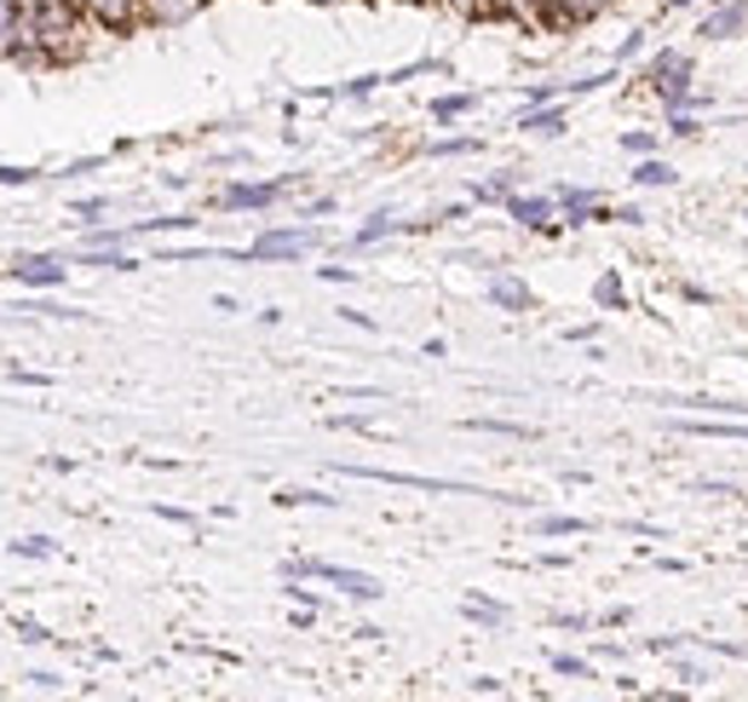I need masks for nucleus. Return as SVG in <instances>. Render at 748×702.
<instances>
[{
    "mask_svg": "<svg viewBox=\"0 0 748 702\" xmlns=\"http://www.w3.org/2000/svg\"><path fill=\"white\" fill-rule=\"evenodd\" d=\"M283 576H288V582H334L346 599H363V605H374V599L386 593L368 571H346V564H328V558H288Z\"/></svg>",
    "mask_w": 748,
    "mask_h": 702,
    "instance_id": "f257e3e1",
    "label": "nucleus"
},
{
    "mask_svg": "<svg viewBox=\"0 0 748 702\" xmlns=\"http://www.w3.org/2000/svg\"><path fill=\"white\" fill-rule=\"evenodd\" d=\"M312 248H323V230L312 225H283V230H259L248 248H236L230 259H254V265H270V259H305Z\"/></svg>",
    "mask_w": 748,
    "mask_h": 702,
    "instance_id": "f03ea898",
    "label": "nucleus"
},
{
    "mask_svg": "<svg viewBox=\"0 0 748 702\" xmlns=\"http://www.w3.org/2000/svg\"><path fill=\"white\" fill-rule=\"evenodd\" d=\"M0 58L41 63V47H36V18H29V0H0Z\"/></svg>",
    "mask_w": 748,
    "mask_h": 702,
    "instance_id": "7ed1b4c3",
    "label": "nucleus"
},
{
    "mask_svg": "<svg viewBox=\"0 0 748 702\" xmlns=\"http://www.w3.org/2000/svg\"><path fill=\"white\" fill-rule=\"evenodd\" d=\"M346 478H368V484H392V490H426V495H472V484L455 478H426V473H392V466H339Z\"/></svg>",
    "mask_w": 748,
    "mask_h": 702,
    "instance_id": "20e7f679",
    "label": "nucleus"
},
{
    "mask_svg": "<svg viewBox=\"0 0 748 702\" xmlns=\"http://www.w3.org/2000/svg\"><path fill=\"white\" fill-rule=\"evenodd\" d=\"M283 190H288V179H236V185L219 190V208H230V214H243V208L259 214V208H277Z\"/></svg>",
    "mask_w": 748,
    "mask_h": 702,
    "instance_id": "39448f33",
    "label": "nucleus"
},
{
    "mask_svg": "<svg viewBox=\"0 0 748 702\" xmlns=\"http://www.w3.org/2000/svg\"><path fill=\"white\" fill-rule=\"evenodd\" d=\"M7 277L18 283V288H63V277H70V265H63V254H23V259H12L7 265Z\"/></svg>",
    "mask_w": 748,
    "mask_h": 702,
    "instance_id": "423d86ee",
    "label": "nucleus"
},
{
    "mask_svg": "<svg viewBox=\"0 0 748 702\" xmlns=\"http://www.w3.org/2000/svg\"><path fill=\"white\" fill-rule=\"evenodd\" d=\"M610 7H617V0H541V23L548 29H575V23H593Z\"/></svg>",
    "mask_w": 748,
    "mask_h": 702,
    "instance_id": "0eeeda50",
    "label": "nucleus"
},
{
    "mask_svg": "<svg viewBox=\"0 0 748 702\" xmlns=\"http://www.w3.org/2000/svg\"><path fill=\"white\" fill-rule=\"evenodd\" d=\"M748 29V0H726L720 12L702 18V41H737Z\"/></svg>",
    "mask_w": 748,
    "mask_h": 702,
    "instance_id": "6e6552de",
    "label": "nucleus"
},
{
    "mask_svg": "<svg viewBox=\"0 0 748 702\" xmlns=\"http://www.w3.org/2000/svg\"><path fill=\"white\" fill-rule=\"evenodd\" d=\"M81 12H87L98 29H116V36H121V29L139 23V0H81Z\"/></svg>",
    "mask_w": 748,
    "mask_h": 702,
    "instance_id": "1a4fd4ad",
    "label": "nucleus"
},
{
    "mask_svg": "<svg viewBox=\"0 0 748 702\" xmlns=\"http://www.w3.org/2000/svg\"><path fill=\"white\" fill-rule=\"evenodd\" d=\"M196 12H201V0H139V23H156V29L190 23Z\"/></svg>",
    "mask_w": 748,
    "mask_h": 702,
    "instance_id": "9d476101",
    "label": "nucleus"
},
{
    "mask_svg": "<svg viewBox=\"0 0 748 702\" xmlns=\"http://www.w3.org/2000/svg\"><path fill=\"white\" fill-rule=\"evenodd\" d=\"M506 214H513L519 225H530V230H559L553 196H506Z\"/></svg>",
    "mask_w": 748,
    "mask_h": 702,
    "instance_id": "9b49d317",
    "label": "nucleus"
},
{
    "mask_svg": "<svg viewBox=\"0 0 748 702\" xmlns=\"http://www.w3.org/2000/svg\"><path fill=\"white\" fill-rule=\"evenodd\" d=\"M559 202H564V225L610 219V214H604V202H599V190H559Z\"/></svg>",
    "mask_w": 748,
    "mask_h": 702,
    "instance_id": "f8f14e48",
    "label": "nucleus"
},
{
    "mask_svg": "<svg viewBox=\"0 0 748 702\" xmlns=\"http://www.w3.org/2000/svg\"><path fill=\"white\" fill-rule=\"evenodd\" d=\"M519 127L524 132H535V139H559V132H564V110H535V105H524V116H519Z\"/></svg>",
    "mask_w": 748,
    "mask_h": 702,
    "instance_id": "ddd939ff",
    "label": "nucleus"
},
{
    "mask_svg": "<svg viewBox=\"0 0 748 702\" xmlns=\"http://www.w3.org/2000/svg\"><path fill=\"white\" fill-rule=\"evenodd\" d=\"M633 185H644V190H668V185H679V174L668 161H657V156H639V167H633Z\"/></svg>",
    "mask_w": 748,
    "mask_h": 702,
    "instance_id": "4468645a",
    "label": "nucleus"
},
{
    "mask_svg": "<svg viewBox=\"0 0 748 702\" xmlns=\"http://www.w3.org/2000/svg\"><path fill=\"white\" fill-rule=\"evenodd\" d=\"M490 306H501V312H530V288L513 283V277H495V283H490Z\"/></svg>",
    "mask_w": 748,
    "mask_h": 702,
    "instance_id": "2eb2a0df",
    "label": "nucleus"
},
{
    "mask_svg": "<svg viewBox=\"0 0 748 702\" xmlns=\"http://www.w3.org/2000/svg\"><path fill=\"white\" fill-rule=\"evenodd\" d=\"M277 507H339V495H323V490L288 484V490H277Z\"/></svg>",
    "mask_w": 748,
    "mask_h": 702,
    "instance_id": "dca6fc26",
    "label": "nucleus"
},
{
    "mask_svg": "<svg viewBox=\"0 0 748 702\" xmlns=\"http://www.w3.org/2000/svg\"><path fill=\"white\" fill-rule=\"evenodd\" d=\"M588 518H570V513H548V518H535V536H588Z\"/></svg>",
    "mask_w": 748,
    "mask_h": 702,
    "instance_id": "f3484780",
    "label": "nucleus"
},
{
    "mask_svg": "<svg viewBox=\"0 0 748 702\" xmlns=\"http://www.w3.org/2000/svg\"><path fill=\"white\" fill-rule=\"evenodd\" d=\"M392 230H410V225H403L397 214H374V219H368V225L357 230V237H352V243H357V248H368V243H381V237H392Z\"/></svg>",
    "mask_w": 748,
    "mask_h": 702,
    "instance_id": "a211bd4d",
    "label": "nucleus"
},
{
    "mask_svg": "<svg viewBox=\"0 0 748 702\" xmlns=\"http://www.w3.org/2000/svg\"><path fill=\"white\" fill-rule=\"evenodd\" d=\"M466 426H472V432H490V438H530V426H519V421H495V415H472Z\"/></svg>",
    "mask_w": 748,
    "mask_h": 702,
    "instance_id": "6ab92c4d",
    "label": "nucleus"
},
{
    "mask_svg": "<svg viewBox=\"0 0 748 702\" xmlns=\"http://www.w3.org/2000/svg\"><path fill=\"white\" fill-rule=\"evenodd\" d=\"M461 611H466V622H490V627H501V622H506V611L495 605V599H466Z\"/></svg>",
    "mask_w": 748,
    "mask_h": 702,
    "instance_id": "aec40b11",
    "label": "nucleus"
},
{
    "mask_svg": "<svg viewBox=\"0 0 748 702\" xmlns=\"http://www.w3.org/2000/svg\"><path fill=\"white\" fill-rule=\"evenodd\" d=\"M472 110V92H455V98H437L432 105V121H461Z\"/></svg>",
    "mask_w": 748,
    "mask_h": 702,
    "instance_id": "412c9836",
    "label": "nucleus"
},
{
    "mask_svg": "<svg viewBox=\"0 0 748 702\" xmlns=\"http://www.w3.org/2000/svg\"><path fill=\"white\" fill-rule=\"evenodd\" d=\"M697 132H702V121L691 110H668V139H697Z\"/></svg>",
    "mask_w": 748,
    "mask_h": 702,
    "instance_id": "4be33fe9",
    "label": "nucleus"
},
{
    "mask_svg": "<svg viewBox=\"0 0 748 702\" xmlns=\"http://www.w3.org/2000/svg\"><path fill=\"white\" fill-rule=\"evenodd\" d=\"M41 179V167H12V161H0V185L7 190H23V185H36Z\"/></svg>",
    "mask_w": 748,
    "mask_h": 702,
    "instance_id": "5701e85b",
    "label": "nucleus"
},
{
    "mask_svg": "<svg viewBox=\"0 0 748 702\" xmlns=\"http://www.w3.org/2000/svg\"><path fill=\"white\" fill-rule=\"evenodd\" d=\"M553 674H564V680H593V662H588V656H553Z\"/></svg>",
    "mask_w": 748,
    "mask_h": 702,
    "instance_id": "b1692460",
    "label": "nucleus"
},
{
    "mask_svg": "<svg viewBox=\"0 0 748 702\" xmlns=\"http://www.w3.org/2000/svg\"><path fill=\"white\" fill-rule=\"evenodd\" d=\"M12 553H18V558H52L58 547H52L47 536H23V542H12Z\"/></svg>",
    "mask_w": 748,
    "mask_h": 702,
    "instance_id": "393cba45",
    "label": "nucleus"
},
{
    "mask_svg": "<svg viewBox=\"0 0 748 702\" xmlns=\"http://www.w3.org/2000/svg\"><path fill=\"white\" fill-rule=\"evenodd\" d=\"M622 150H628V156H651L657 139H651V132H622Z\"/></svg>",
    "mask_w": 748,
    "mask_h": 702,
    "instance_id": "a878e982",
    "label": "nucleus"
},
{
    "mask_svg": "<svg viewBox=\"0 0 748 702\" xmlns=\"http://www.w3.org/2000/svg\"><path fill=\"white\" fill-rule=\"evenodd\" d=\"M466 150H479V139H437L432 156H466Z\"/></svg>",
    "mask_w": 748,
    "mask_h": 702,
    "instance_id": "bb28decb",
    "label": "nucleus"
},
{
    "mask_svg": "<svg viewBox=\"0 0 748 702\" xmlns=\"http://www.w3.org/2000/svg\"><path fill=\"white\" fill-rule=\"evenodd\" d=\"M110 208V196H81L76 202V219H92V214H105Z\"/></svg>",
    "mask_w": 748,
    "mask_h": 702,
    "instance_id": "cd10ccee",
    "label": "nucleus"
},
{
    "mask_svg": "<svg viewBox=\"0 0 748 702\" xmlns=\"http://www.w3.org/2000/svg\"><path fill=\"white\" fill-rule=\"evenodd\" d=\"M29 685H36V691H63V680L58 674H47V668H36V674H23Z\"/></svg>",
    "mask_w": 748,
    "mask_h": 702,
    "instance_id": "c85d7f7f",
    "label": "nucleus"
},
{
    "mask_svg": "<svg viewBox=\"0 0 748 702\" xmlns=\"http://www.w3.org/2000/svg\"><path fill=\"white\" fill-rule=\"evenodd\" d=\"M334 426H346V432H381L368 415H334Z\"/></svg>",
    "mask_w": 748,
    "mask_h": 702,
    "instance_id": "c756f323",
    "label": "nucleus"
},
{
    "mask_svg": "<svg viewBox=\"0 0 748 702\" xmlns=\"http://www.w3.org/2000/svg\"><path fill=\"white\" fill-rule=\"evenodd\" d=\"M593 299H599V306H610V299H622V283H617V277H604V283L593 288Z\"/></svg>",
    "mask_w": 748,
    "mask_h": 702,
    "instance_id": "7c9ffc66",
    "label": "nucleus"
},
{
    "mask_svg": "<svg viewBox=\"0 0 748 702\" xmlns=\"http://www.w3.org/2000/svg\"><path fill=\"white\" fill-rule=\"evenodd\" d=\"M18 640H29V645H41V640H52V633H47L41 622H18Z\"/></svg>",
    "mask_w": 748,
    "mask_h": 702,
    "instance_id": "2f4dec72",
    "label": "nucleus"
},
{
    "mask_svg": "<svg viewBox=\"0 0 748 702\" xmlns=\"http://www.w3.org/2000/svg\"><path fill=\"white\" fill-rule=\"evenodd\" d=\"M12 380L18 386H52V375H41V369H12Z\"/></svg>",
    "mask_w": 748,
    "mask_h": 702,
    "instance_id": "473e14b6",
    "label": "nucleus"
},
{
    "mask_svg": "<svg viewBox=\"0 0 748 702\" xmlns=\"http://www.w3.org/2000/svg\"><path fill=\"white\" fill-rule=\"evenodd\" d=\"M357 271H352V265H323V283H352Z\"/></svg>",
    "mask_w": 748,
    "mask_h": 702,
    "instance_id": "72a5a7b5",
    "label": "nucleus"
},
{
    "mask_svg": "<svg viewBox=\"0 0 748 702\" xmlns=\"http://www.w3.org/2000/svg\"><path fill=\"white\" fill-rule=\"evenodd\" d=\"M156 518H167V524H196V513H185V507H156Z\"/></svg>",
    "mask_w": 748,
    "mask_h": 702,
    "instance_id": "f704fd0d",
    "label": "nucleus"
},
{
    "mask_svg": "<svg viewBox=\"0 0 748 702\" xmlns=\"http://www.w3.org/2000/svg\"><path fill=\"white\" fill-rule=\"evenodd\" d=\"M673 674H679V680H686V685H702V680H708V674H702V668H691V662H679V668H673Z\"/></svg>",
    "mask_w": 748,
    "mask_h": 702,
    "instance_id": "c9c22d12",
    "label": "nucleus"
},
{
    "mask_svg": "<svg viewBox=\"0 0 748 702\" xmlns=\"http://www.w3.org/2000/svg\"><path fill=\"white\" fill-rule=\"evenodd\" d=\"M328 208H334V202H328V196H317V202H305V214H299V219H323Z\"/></svg>",
    "mask_w": 748,
    "mask_h": 702,
    "instance_id": "e433bc0d",
    "label": "nucleus"
},
{
    "mask_svg": "<svg viewBox=\"0 0 748 702\" xmlns=\"http://www.w3.org/2000/svg\"><path fill=\"white\" fill-rule=\"evenodd\" d=\"M673 7H697V0H668V12H673Z\"/></svg>",
    "mask_w": 748,
    "mask_h": 702,
    "instance_id": "4c0bfd02",
    "label": "nucleus"
}]
</instances>
